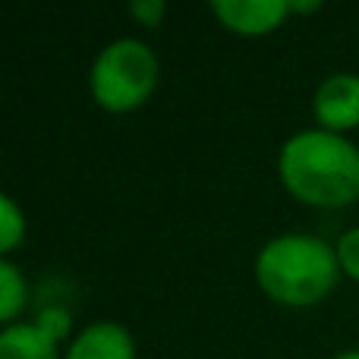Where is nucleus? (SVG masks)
I'll use <instances>...</instances> for the list:
<instances>
[{
  "instance_id": "4468645a",
  "label": "nucleus",
  "mask_w": 359,
  "mask_h": 359,
  "mask_svg": "<svg viewBox=\"0 0 359 359\" xmlns=\"http://www.w3.org/2000/svg\"><path fill=\"white\" fill-rule=\"evenodd\" d=\"M331 359H359V350H341V353L331 356Z\"/></svg>"
},
{
  "instance_id": "9d476101",
  "label": "nucleus",
  "mask_w": 359,
  "mask_h": 359,
  "mask_svg": "<svg viewBox=\"0 0 359 359\" xmlns=\"http://www.w3.org/2000/svg\"><path fill=\"white\" fill-rule=\"evenodd\" d=\"M35 328L41 331V334H48L50 341H63V337L69 334V328H73V318H69V312L63 309V306H44L41 312L35 316Z\"/></svg>"
},
{
  "instance_id": "f03ea898",
  "label": "nucleus",
  "mask_w": 359,
  "mask_h": 359,
  "mask_svg": "<svg viewBox=\"0 0 359 359\" xmlns=\"http://www.w3.org/2000/svg\"><path fill=\"white\" fill-rule=\"evenodd\" d=\"M341 278L337 249L312 233H280L255 255V280L280 306H316Z\"/></svg>"
},
{
  "instance_id": "f257e3e1",
  "label": "nucleus",
  "mask_w": 359,
  "mask_h": 359,
  "mask_svg": "<svg viewBox=\"0 0 359 359\" xmlns=\"http://www.w3.org/2000/svg\"><path fill=\"white\" fill-rule=\"evenodd\" d=\"M278 174L299 202L347 208L359 198V145L322 126L293 133L278 155Z\"/></svg>"
},
{
  "instance_id": "1a4fd4ad",
  "label": "nucleus",
  "mask_w": 359,
  "mask_h": 359,
  "mask_svg": "<svg viewBox=\"0 0 359 359\" xmlns=\"http://www.w3.org/2000/svg\"><path fill=\"white\" fill-rule=\"evenodd\" d=\"M25 240V215L13 196H0V252L10 255Z\"/></svg>"
},
{
  "instance_id": "423d86ee",
  "label": "nucleus",
  "mask_w": 359,
  "mask_h": 359,
  "mask_svg": "<svg viewBox=\"0 0 359 359\" xmlns=\"http://www.w3.org/2000/svg\"><path fill=\"white\" fill-rule=\"evenodd\" d=\"M63 359H136V344L120 322H92L69 341Z\"/></svg>"
},
{
  "instance_id": "39448f33",
  "label": "nucleus",
  "mask_w": 359,
  "mask_h": 359,
  "mask_svg": "<svg viewBox=\"0 0 359 359\" xmlns=\"http://www.w3.org/2000/svg\"><path fill=\"white\" fill-rule=\"evenodd\" d=\"M211 13L236 35H268L290 16V0H215Z\"/></svg>"
},
{
  "instance_id": "6e6552de",
  "label": "nucleus",
  "mask_w": 359,
  "mask_h": 359,
  "mask_svg": "<svg viewBox=\"0 0 359 359\" xmlns=\"http://www.w3.org/2000/svg\"><path fill=\"white\" fill-rule=\"evenodd\" d=\"M25 299H29V287L25 278L10 259L0 262V322L16 325V316L25 309Z\"/></svg>"
},
{
  "instance_id": "f8f14e48",
  "label": "nucleus",
  "mask_w": 359,
  "mask_h": 359,
  "mask_svg": "<svg viewBox=\"0 0 359 359\" xmlns=\"http://www.w3.org/2000/svg\"><path fill=\"white\" fill-rule=\"evenodd\" d=\"M130 13H133V19H139V25L155 29V25H161L164 13H168V4H164V0H133Z\"/></svg>"
},
{
  "instance_id": "0eeeda50",
  "label": "nucleus",
  "mask_w": 359,
  "mask_h": 359,
  "mask_svg": "<svg viewBox=\"0 0 359 359\" xmlns=\"http://www.w3.org/2000/svg\"><path fill=\"white\" fill-rule=\"evenodd\" d=\"M0 359H60V353L35 322H16L0 331Z\"/></svg>"
},
{
  "instance_id": "ddd939ff",
  "label": "nucleus",
  "mask_w": 359,
  "mask_h": 359,
  "mask_svg": "<svg viewBox=\"0 0 359 359\" xmlns=\"http://www.w3.org/2000/svg\"><path fill=\"white\" fill-rule=\"evenodd\" d=\"M318 10H322V0H290V13H299V16L318 13Z\"/></svg>"
},
{
  "instance_id": "7ed1b4c3",
  "label": "nucleus",
  "mask_w": 359,
  "mask_h": 359,
  "mask_svg": "<svg viewBox=\"0 0 359 359\" xmlns=\"http://www.w3.org/2000/svg\"><path fill=\"white\" fill-rule=\"evenodd\" d=\"M158 86V57L139 38H117L95 57L88 88L98 107L126 114L142 107Z\"/></svg>"
},
{
  "instance_id": "20e7f679",
  "label": "nucleus",
  "mask_w": 359,
  "mask_h": 359,
  "mask_svg": "<svg viewBox=\"0 0 359 359\" xmlns=\"http://www.w3.org/2000/svg\"><path fill=\"white\" fill-rule=\"evenodd\" d=\"M312 111L322 130L350 133L359 126V73H334L316 88Z\"/></svg>"
},
{
  "instance_id": "9b49d317",
  "label": "nucleus",
  "mask_w": 359,
  "mask_h": 359,
  "mask_svg": "<svg viewBox=\"0 0 359 359\" xmlns=\"http://www.w3.org/2000/svg\"><path fill=\"white\" fill-rule=\"evenodd\" d=\"M337 262H341V271L347 274V278H353L359 284V227L347 230V233H341V240H337Z\"/></svg>"
}]
</instances>
